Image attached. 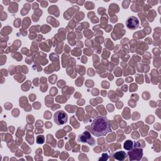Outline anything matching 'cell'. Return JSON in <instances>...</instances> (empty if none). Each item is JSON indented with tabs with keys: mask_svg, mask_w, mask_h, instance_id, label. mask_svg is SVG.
I'll use <instances>...</instances> for the list:
<instances>
[{
	"mask_svg": "<svg viewBox=\"0 0 161 161\" xmlns=\"http://www.w3.org/2000/svg\"><path fill=\"white\" fill-rule=\"evenodd\" d=\"M111 132V123L106 116H98L94 119L91 125V132L93 135L103 137Z\"/></svg>",
	"mask_w": 161,
	"mask_h": 161,
	"instance_id": "6da1fadb",
	"label": "cell"
},
{
	"mask_svg": "<svg viewBox=\"0 0 161 161\" xmlns=\"http://www.w3.org/2000/svg\"><path fill=\"white\" fill-rule=\"evenodd\" d=\"M54 122L57 125H62L67 122L68 116L67 113L62 110L57 111L53 116Z\"/></svg>",
	"mask_w": 161,
	"mask_h": 161,
	"instance_id": "7a4b0ae2",
	"label": "cell"
},
{
	"mask_svg": "<svg viewBox=\"0 0 161 161\" xmlns=\"http://www.w3.org/2000/svg\"><path fill=\"white\" fill-rule=\"evenodd\" d=\"M77 141L79 142L87 143L91 145H94L95 144L94 139L91 137V134L88 131H86L81 135H79L78 138H77Z\"/></svg>",
	"mask_w": 161,
	"mask_h": 161,
	"instance_id": "3957f363",
	"label": "cell"
},
{
	"mask_svg": "<svg viewBox=\"0 0 161 161\" xmlns=\"http://www.w3.org/2000/svg\"><path fill=\"white\" fill-rule=\"evenodd\" d=\"M128 155L130 160H140L143 156V151L141 148H137L135 147V148H132V150L129 151Z\"/></svg>",
	"mask_w": 161,
	"mask_h": 161,
	"instance_id": "277c9868",
	"label": "cell"
},
{
	"mask_svg": "<svg viewBox=\"0 0 161 161\" xmlns=\"http://www.w3.org/2000/svg\"><path fill=\"white\" fill-rule=\"evenodd\" d=\"M126 26L130 30H136L139 27V20L135 16H130L126 21Z\"/></svg>",
	"mask_w": 161,
	"mask_h": 161,
	"instance_id": "5b68a950",
	"label": "cell"
},
{
	"mask_svg": "<svg viewBox=\"0 0 161 161\" xmlns=\"http://www.w3.org/2000/svg\"><path fill=\"white\" fill-rule=\"evenodd\" d=\"M113 157L114 159H116L119 161H123L125 160L127 157V154L126 152H125L124 151H118L116 152L115 154H113Z\"/></svg>",
	"mask_w": 161,
	"mask_h": 161,
	"instance_id": "8992f818",
	"label": "cell"
},
{
	"mask_svg": "<svg viewBox=\"0 0 161 161\" xmlns=\"http://www.w3.org/2000/svg\"><path fill=\"white\" fill-rule=\"evenodd\" d=\"M134 148V142L130 140H127L125 141L124 143V148L125 150H127L128 151L132 150Z\"/></svg>",
	"mask_w": 161,
	"mask_h": 161,
	"instance_id": "52a82bcc",
	"label": "cell"
},
{
	"mask_svg": "<svg viewBox=\"0 0 161 161\" xmlns=\"http://www.w3.org/2000/svg\"><path fill=\"white\" fill-rule=\"evenodd\" d=\"M37 143L38 144H42L45 142V137L44 135H39L37 137Z\"/></svg>",
	"mask_w": 161,
	"mask_h": 161,
	"instance_id": "ba28073f",
	"label": "cell"
},
{
	"mask_svg": "<svg viewBox=\"0 0 161 161\" xmlns=\"http://www.w3.org/2000/svg\"><path fill=\"white\" fill-rule=\"evenodd\" d=\"M108 159V154H103V155H102V158L99 159V160H106Z\"/></svg>",
	"mask_w": 161,
	"mask_h": 161,
	"instance_id": "9c48e42d",
	"label": "cell"
},
{
	"mask_svg": "<svg viewBox=\"0 0 161 161\" xmlns=\"http://www.w3.org/2000/svg\"><path fill=\"white\" fill-rule=\"evenodd\" d=\"M20 23H21V20H20L19 22H17V20H16L14 23V26L16 27H19L20 25Z\"/></svg>",
	"mask_w": 161,
	"mask_h": 161,
	"instance_id": "30bf717a",
	"label": "cell"
},
{
	"mask_svg": "<svg viewBox=\"0 0 161 161\" xmlns=\"http://www.w3.org/2000/svg\"><path fill=\"white\" fill-rule=\"evenodd\" d=\"M126 81H127V82H132V81H133V79H132V77H130V78L127 79Z\"/></svg>",
	"mask_w": 161,
	"mask_h": 161,
	"instance_id": "8fae6325",
	"label": "cell"
}]
</instances>
